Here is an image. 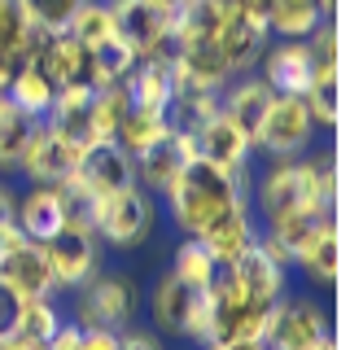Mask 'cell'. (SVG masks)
<instances>
[{"label":"cell","mask_w":350,"mask_h":350,"mask_svg":"<svg viewBox=\"0 0 350 350\" xmlns=\"http://www.w3.org/2000/svg\"><path fill=\"white\" fill-rule=\"evenodd\" d=\"M114 31L136 57H158L171 53V31H175V9L162 0H109Z\"/></svg>","instance_id":"obj_8"},{"label":"cell","mask_w":350,"mask_h":350,"mask_svg":"<svg viewBox=\"0 0 350 350\" xmlns=\"http://www.w3.org/2000/svg\"><path fill=\"white\" fill-rule=\"evenodd\" d=\"M40 31L31 27L22 0H0V57L9 62H27L31 49H36Z\"/></svg>","instance_id":"obj_29"},{"label":"cell","mask_w":350,"mask_h":350,"mask_svg":"<svg viewBox=\"0 0 350 350\" xmlns=\"http://www.w3.org/2000/svg\"><path fill=\"white\" fill-rule=\"evenodd\" d=\"M127 92L131 105L140 109H162L167 114L171 96H175V70H171V53H158V57H136V66L127 70Z\"/></svg>","instance_id":"obj_22"},{"label":"cell","mask_w":350,"mask_h":350,"mask_svg":"<svg viewBox=\"0 0 350 350\" xmlns=\"http://www.w3.org/2000/svg\"><path fill=\"white\" fill-rule=\"evenodd\" d=\"M193 136H197V158H206L211 167L237 175V180H245V167H250V158H254V140H250L228 114L215 109Z\"/></svg>","instance_id":"obj_14"},{"label":"cell","mask_w":350,"mask_h":350,"mask_svg":"<svg viewBox=\"0 0 350 350\" xmlns=\"http://www.w3.org/2000/svg\"><path fill=\"white\" fill-rule=\"evenodd\" d=\"M0 350H49V346L36 342V337H22V333H14V337H5V342H0Z\"/></svg>","instance_id":"obj_41"},{"label":"cell","mask_w":350,"mask_h":350,"mask_svg":"<svg viewBox=\"0 0 350 350\" xmlns=\"http://www.w3.org/2000/svg\"><path fill=\"white\" fill-rule=\"evenodd\" d=\"M293 267H302V276L315 289H337L342 276V241H337V215H320L315 228L293 245Z\"/></svg>","instance_id":"obj_15"},{"label":"cell","mask_w":350,"mask_h":350,"mask_svg":"<svg viewBox=\"0 0 350 350\" xmlns=\"http://www.w3.org/2000/svg\"><path fill=\"white\" fill-rule=\"evenodd\" d=\"M267 101H271V88L262 83L258 70L232 75V79L224 83V92H219V114H228L250 140H254V127L262 123V109H267Z\"/></svg>","instance_id":"obj_21"},{"label":"cell","mask_w":350,"mask_h":350,"mask_svg":"<svg viewBox=\"0 0 350 350\" xmlns=\"http://www.w3.org/2000/svg\"><path fill=\"white\" fill-rule=\"evenodd\" d=\"M88 0H22V9H27L31 27L44 31V36H53V31H66L70 27V18L79 14Z\"/></svg>","instance_id":"obj_36"},{"label":"cell","mask_w":350,"mask_h":350,"mask_svg":"<svg viewBox=\"0 0 350 350\" xmlns=\"http://www.w3.org/2000/svg\"><path fill=\"white\" fill-rule=\"evenodd\" d=\"M14 224L36 245L53 241L66 228V189L62 184H27V193L14 197Z\"/></svg>","instance_id":"obj_17"},{"label":"cell","mask_w":350,"mask_h":350,"mask_svg":"<svg viewBox=\"0 0 350 350\" xmlns=\"http://www.w3.org/2000/svg\"><path fill=\"white\" fill-rule=\"evenodd\" d=\"M149 315L162 333H175V337H189V342H202L206 346V333H211V311H206V289H189L162 271L149 289Z\"/></svg>","instance_id":"obj_7"},{"label":"cell","mask_w":350,"mask_h":350,"mask_svg":"<svg viewBox=\"0 0 350 350\" xmlns=\"http://www.w3.org/2000/svg\"><path fill=\"white\" fill-rule=\"evenodd\" d=\"M31 127H36V118L22 114L9 96H0V175L18 171V158H22V149H27Z\"/></svg>","instance_id":"obj_31"},{"label":"cell","mask_w":350,"mask_h":350,"mask_svg":"<svg viewBox=\"0 0 350 350\" xmlns=\"http://www.w3.org/2000/svg\"><path fill=\"white\" fill-rule=\"evenodd\" d=\"M324 337H333V328H328V315L320 302L289 298V293L280 302H271L267 328H262V346L267 350H315Z\"/></svg>","instance_id":"obj_9"},{"label":"cell","mask_w":350,"mask_h":350,"mask_svg":"<svg viewBox=\"0 0 350 350\" xmlns=\"http://www.w3.org/2000/svg\"><path fill=\"white\" fill-rule=\"evenodd\" d=\"M5 96L22 109V114L44 118V114H49V105H53V96H57V88H53L49 75L27 57V62H18V70H14V79H9V92Z\"/></svg>","instance_id":"obj_25"},{"label":"cell","mask_w":350,"mask_h":350,"mask_svg":"<svg viewBox=\"0 0 350 350\" xmlns=\"http://www.w3.org/2000/svg\"><path fill=\"white\" fill-rule=\"evenodd\" d=\"M66 31H70V36L79 40L83 49H96V44L114 40L118 31H114V14H109V0H88L79 14L70 18V27H66Z\"/></svg>","instance_id":"obj_33"},{"label":"cell","mask_w":350,"mask_h":350,"mask_svg":"<svg viewBox=\"0 0 350 350\" xmlns=\"http://www.w3.org/2000/svg\"><path fill=\"white\" fill-rule=\"evenodd\" d=\"M153 228H158V197L145 193L140 184H127V189L92 202V232L109 250L145 245L153 237Z\"/></svg>","instance_id":"obj_4"},{"label":"cell","mask_w":350,"mask_h":350,"mask_svg":"<svg viewBox=\"0 0 350 350\" xmlns=\"http://www.w3.org/2000/svg\"><path fill=\"white\" fill-rule=\"evenodd\" d=\"M315 350H337V342H333V337H324V342L315 346Z\"/></svg>","instance_id":"obj_47"},{"label":"cell","mask_w":350,"mask_h":350,"mask_svg":"<svg viewBox=\"0 0 350 350\" xmlns=\"http://www.w3.org/2000/svg\"><path fill=\"white\" fill-rule=\"evenodd\" d=\"M324 22L315 0H271L267 9V36L271 40H306Z\"/></svg>","instance_id":"obj_26"},{"label":"cell","mask_w":350,"mask_h":350,"mask_svg":"<svg viewBox=\"0 0 350 350\" xmlns=\"http://www.w3.org/2000/svg\"><path fill=\"white\" fill-rule=\"evenodd\" d=\"M0 284H9L18 298H49V293H57L49 276V262H44V250L36 241L0 254Z\"/></svg>","instance_id":"obj_20"},{"label":"cell","mask_w":350,"mask_h":350,"mask_svg":"<svg viewBox=\"0 0 350 350\" xmlns=\"http://www.w3.org/2000/svg\"><path fill=\"white\" fill-rule=\"evenodd\" d=\"M206 350H267L262 342H206Z\"/></svg>","instance_id":"obj_43"},{"label":"cell","mask_w":350,"mask_h":350,"mask_svg":"<svg viewBox=\"0 0 350 350\" xmlns=\"http://www.w3.org/2000/svg\"><path fill=\"white\" fill-rule=\"evenodd\" d=\"M162 202H167V215L180 228V237H202L219 215H228L232 206L245 202V180L211 167L206 158H193L167 184Z\"/></svg>","instance_id":"obj_2"},{"label":"cell","mask_w":350,"mask_h":350,"mask_svg":"<svg viewBox=\"0 0 350 350\" xmlns=\"http://www.w3.org/2000/svg\"><path fill=\"white\" fill-rule=\"evenodd\" d=\"M315 118L298 92H271L262 123L254 127V149L267 158H302L315 140Z\"/></svg>","instance_id":"obj_6"},{"label":"cell","mask_w":350,"mask_h":350,"mask_svg":"<svg viewBox=\"0 0 350 350\" xmlns=\"http://www.w3.org/2000/svg\"><path fill=\"white\" fill-rule=\"evenodd\" d=\"M254 250H258V254L267 258V262H276L280 271H289V267H293V250L284 245V241H280L276 232H267V228H262V232H258V241H254Z\"/></svg>","instance_id":"obj_37"},{"label":"cell","mask_w":350,"mask_h":350,"mask_svg":"<svg viewBox=\"0 0 350 350\" xmlns=\"http://www.w3.org/2000/svg\"><path fill=\"white\" fill-rule=\"evenodd\" d=\"M31 62L53 79V88H70V83L92 88V53H88L70 31H53V36L40 31L36 49H31Z\"/></svg>","instance_id":"obj_16"},{"label":"cell","mask_w":350,"mask_h":350,"mask_svg":"<svg viewBox=\"0 0 350 350\" xmlns=\"http://www.w3.org/2000/svg\"><path fill=\"white\" fill-rule=\"evenodd\" d=\"M162 5H167V9H175V14H180V9H189V5H197V0H162Z\"/></svg>","instance_id":"obj_46"},{"label":"cell","mask_w":350,"mask_h":350,"mask_svg":"<svg viewBox=\"0 0 350 350\" xmlns=\"http://www.w3.org/2000/svg\"><path fill=\"white\" fill-rule=\"evenodd\" d=\"M302 101L311 109L315 127H337L342 123V66H315Z\"/></svg>","instance_id":"obj_24"},{"label":"cell","mask_w":350,"mask_h":350,"mask_svg":"<svg viewBox=\"0 0 350 350\" xmlns=\"http://www.w3.org/2000/svg\"><path fill=\"white\" fill-rule=\"evenodd\" d=\"M267 27H258V22L250 18H232V22H219V57H224L228 75H250L262 57V49H267Z\"/></svg>","instance_id":"obj_23"},{"label":"cell","mask_w":350,"mask_h":350,"mask_svg":"<svg viewBox=\"0 0 350 350\" xmlns=\"http://www.w3.org/2000/svg\"><path fill=\"white\" fill-rule=\"evenodd\" d=\"M92 53V88H105V83H123L127 79V70L136 66V53L127 49L123 40H105V44H96V49H88Z\"/></svg>","instance_id":"obj_34"},{"label":"cell","mask_w":350,"mask_h":350,"mask_svg":"<svg viewBox=\"0 0 350 350\" xmlns=\"http://www.w3.org/2000/svg\"><path fill=\"white\" fill-rule=\"evenodd\" d=\"M118 350H162V337L153 333V328H136V324H127L123 333H118Z\"/></svg>","instance_id":"obj_39"},{"label":"cell","mask_w":350,"mask_h":350,"mask_svg":"<svg viewBox=\"0 0 350 350\" xmlns=\"http://www.w3.org/2000/svg\"><path fill=\"white\" fill-rule=\"evenodd\" d=\"M193 158H197V136H193V131H184V127H171L162 140H153L145 153L131 158V167H136V184L145 193L162 197V193H167V184L180 175V167H184V162H193Z\"/></svg>","instance_id":"obj_13"},{"label":"cell","mask_w":350,"mask_h":350,"mask_svg":"<svg viewBox=\"0 0 350 350\" xmlns=\"http://www.w3.org/2000/svg\"><path fill=\"white\" fill-rule=\"evenodd\" d=\"M232 271H237V280L245 284L250 298H258V302H267V306L284 298V271L276 267V262H267L258 250H250L241 262H232Z\"/></svg>","instance_id":"obj_30"},{"label":"cell","mask_w":350,"mask_h":350,"mask_svg":"<svg viewBox=\"0 0 350 350\" xmlns=\"http://www.w3.org/2000/svg\"><path fill=\"white\" fill-rule=\"evenodd\" d=\"M171 276L180 280V284H189V289H206V284L215 280V258L206 254V245L197 237H180V245H175V254H171Z\"/></svg>","instance_id":"obj_32"},{"label":"cell","mask_w":350,"mask_h":350,"mask_svg":"<svg viewBox=\"0 0 350 350\" xmlns=\"http://www.w3.org/2000/svg\"><path fill=\"white\" fill-rule=\"evenodd\" d=\"M18 311H22V298L9 284H0V342L18 333Z\"/></svg>","instance_id":"obj_38"},{"label":"cell","mask_w":350,"mask_h":350,"mask_svg":"<svg viewBox=\"0 0 350 350\" xmlns=\"http://www.w3.org/2000/svg\"><path fill=\"white\" fill-rule=\"evenodd\" d=\"M75 162H79V145L57 136L44 118H36V127L27 136V149L18 158V175H27V184H66Z\"/></svg>","instance_id":"obj_12"},{"label":"cell","mask_w":350,"mask_h":350,"mask_svg":"<svg viewBox=\"0 0 350 350\" xmlns=\"http://www.w3.org/2000/svg\"><path fill=\"white\" fill-rule=\"evenodd\" d=\"M136 184V167H131V153H123L114 140H92V145L79 149V162H75L66 189L88 197V202H101V197Z\"/></svg>","instance_id":"obj_10"},{"label":"cell","mask_w":350,"mask_h":350,"mask_svg":"<svg viewBox=\"0 0 350 350\" xmlns=\"http://www.w3.org/2000/svg\"><path fill=\"white\" fill-rule=\"evenodd\" d=\"M127 109H131L127 83L92 88V101H88V131H92V140H114V131H118Z\"/></svg>","instance_id":"obj_28"},{"label":"cell","mask_w":350,"mask_h":350,"mask_svg":"<svg viewBox=\"0 0 350 350\" xmlns=\"http://www.w3.org/2000/svg\"><path fill=\"white\" fill-rule=\"evenodd\" d=\"M44 262H49L53 289H83L96 271L105 267V245L96 241V232H57L53 241H44Z\"/></svg>","instance_id":"obj_11"},{"label":"cell","mask_w":350,"mask_h":350,"mask_svg":"<svg viewBox=\"0 0 350 350\" xmlns=\"http://www.w3.org/2000/svg\"><path fill=\"white\" fill-rule=\"evenodd\" d=\"M254 70L262 75V83L271 92H298L302 96L306 83H311V70H315L311 44L306 40H267Z\"/></svg>","instance_id":"obj_18"},{"label":"cell","mask_w":350,"mask_h":350,"mask_svg":"<svg viewBox=\"0 0 350 350\" xmlns=\"http://www.w3.org/2000/svg\"><path fill=\"white\" fill-rule=\"evenodd\" d=\"M315 5H320V14H324V18H333V14H337V0H315Z\"/></svg>","instance_id":"obj_45"},{"label":"cell","mask_w":350,"mask_h":350,"mask_svg":"<svg viewBox=\"0 0 350 350\" xmlns=\"http://www.w3.org/2000/svg\"><path fill=\"white\" fill-rule=\"evenodd\" d=\"M14 70H18V62H9V57H0V96L9 92V79H14Z\"/></svg>","instance_id":"obj_44"},{"label":"cell","mask_w":350,"mask_h":350,"mask_svg":"<svg viewBox=\"0 0 350 350\" xmlns=\"http://www.w3.org/2000/svg\"><path fill=\"white\" fill-rule=\"evenodd\" d=\"M206 311H211V333H206V342H262L271 306L250 298L232 267H219L215 280L206 284Z\"/></svg>","instance_id":"obj_3"},{"label":"cell","mask_w":350,"mask_h":350,"mask_svg":"<svg viewBox=\"0 0 350 350\" xmlns=\"http://www.w3.org/2000/svg\"><path fill=\"white\" fill-rule=\"evenodd\" d=\"M258 232H262V228H258V219L250 215V202H241V206H232L228 215H219L197 241H202L206 254L215 258V267H232V262H241L250 250H254Z\"/></svg>","instance_id":"obj_19"},{"label":"cell","mask_w":350,"mask_h":350,"mask_svg":"<svg viewBox=\"0 0 350 350\" xmlns=\"http://www.w3.org/2000/svg\"><path fill=\"white\" fill-rule=\"evenodd\" d=\"M171 131V118L162 114V109H140V105H131L127 114H123V123H118V131H114V145L123 149V153H145L153 140H162Z\"/></svg>","instance_id":"obj_27"},{"label":"cell","mask_w":350,"mask_h":350,"mask_svg":"<svg viewBox=\"0 0 350 350\" xmlns=\"http://www.w3.org/2000/svg\"><path fill=\"white\" fill-rule=\"evenodd\" d=\"M14 189H9V184H0V228L5 224H14Z\"/></svg>","instance_id":"obj_42"},{"label":"cell","mask_w":350,"mask_h":350,"mask_svg":"<svg viewBox=\"0 0 350 350\" xmlns=\"http://www.w3.org/2000/svg\"><path fill=\"white\" fill-rule=\"evenodd\" d=\"M57 328H62V311H57V302H53V293L49 298H22V311H18V333L22 337L49 342Z\"/></svg>","instance_id":"obj_35"},{"label":"cell","mask_w":350,"mask_h":350,"mask_svg":"<svg viewBox=\"0 0 350 350\" xmlns=\"http://www.w3.org/2000/svg\"><path fill=\"white\" fill-rule=\"evenodd\" d=\"M79 350H118V333L114 328H83Z\"/></svg>","instance_id":"obj_40"},{"label":"cell","mask_w":350,"mask_h":350,"mask_svg":"<svg viewBox=\"0 0 350 350\" xmlns=\"http://www.w3.org/2000/svg\"><path fill=\"white\" fill-rule=\"evenodd\" d=\"M258 215L262 224H280L293 215H333L337 206V158H271L258 175Z\"/></svg>","instance_id":"obj_1"},{"label":"cell","mask_w":350,"mask_h":350,"mask_svg":"<svg viewBox=\"0 0 350 350\" xmlns=\"http://www.w3.org/2000/svg\"><path fill=\"white\" fill-rule=\"evenodd\" d=\"M140 311V284L131 280V271H109L101 267L83 289H75V324L79 328H123L136 320Z\"/></svg>","instance_id":"obj_5"}]
</instances>
